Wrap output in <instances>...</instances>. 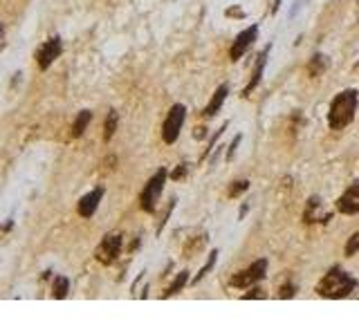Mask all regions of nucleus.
Returning a JSON list of instances; mask_svg holds the SVG:
<instances>
[{"label": "nucleus", "mask_w": 359, "mask_h": 336, "mask_svg": "<svg viewBox=\"0 0 359 336\" xmlns=\"http://www.w3.org/2000/svg\"><path fill=\"white\" fill-rule=\"evenodd\" d=\"M186 285H189V271H180L178 276H175V280L171 282V287L164 291V296H162V298H171V296H175L178 291L184 289Z\"/></svg>", "instance_id": "nucleus-16"}, {"label": "nucleus", "mask_w": 359, "mask_h": 336, "mask_svg": "<svg viewBox=\"0 0 359 336\" xmlns=\"http://www.w3.org/2000/svg\"><path fill=\"white\" fill-rule=\"evenodd\" d=\"M0 38H3V27H0Z\"/></svg>", "instance_id": "nucleus-30"}, {"label": "nucleus", "mask_w": 359, "mask_h": 336, "mask_svg": "<svg viewBox=\"0 0 359 336\" xmlns=\"http://www.w3.org/2000/svg\"><path fill=\"white\" fill-rule=\"evenodd\" d=\"M328 65H330V61H328V56H323V54H314L312 59H310V63H308V74L310 76H321L325 70H328Z\"/></svg>", "instance_id": "nucleus-15"}, {"label": "nucleus", "mask_w": 359, "mask_h": 336, "mask_svg": "<svg viewBox=\"0 0 359 336\" xmlns=\"http://www.w3.org/2000/svg\"><path fill=\"white\" fill-rule=\"evenodd\" d=\"M296 294V285H292V282H287V285L281 287V291H279V296L281 298H292V296Z\"/></svg>", "instance_id": "nucleus-26"}, {"label": "nucleus", "mask_w": 359, "mask_h": 336, "mask_svg": "<svg viewBox=\"0 0 359 336\" xmlns=\"http://www.w3.org/2000/svg\"><path fill=\"white\" fill-rule=\"evenodd\" d=\"M184 119H186V108L182 103H175L173 108L169 110L164 119V126H162V139L166 143H175L180 137V130L184 126Z\"/></svg>", "instance_id": "nucleus-5"}, {"label": "nucleus", "mask_w": 359, "mask_h": 336, "mask_svg": "<svg viewBox=\"0 0 359 336\" xmlns=\"http://www.w3.org/2000/svg\"><path fill=\"white\" fill-rule=\"evenodd\" d=\"M61 52H63V43H61V38L59 36L47 38V41L36 50V63H38V67H41V70H47V67H50L61 56Z\"/></svg>", "instance_id": "nucleus-7"}, {"label": "nucleus", "mask_w": 359, "mask_h": 336, "mask_svg": "<svg viewBox=\"0 0 359 336\" xmlns=\"http://www.w3.org/2000/svg\"><path fill=\"white\" fill-rule=\"evenodd\" d=\"M247 189H250V182H247V180H241V182H231V186H229V198H238V195H243V193H245V191Z\"/></svg>", "instance_id": "nucleus-20"}, {"label": "nucleus", "mask_w": 359, "mask_h": 336, "mask_svg": "<svg viewBox=\"0 0 359 336\" xmlns=\"http://www.w3.org/2000/svg\"><path fill=\"white\" fill-rule=\"evenodd\" d=\"M241 141H243V134L238 132L236 137L231 139V143H229V150H227V161H231V159H233V155H236V148L241 146Z\"/></svg>", "instance_id": "nucleus-24"}, {"label": "nucleus", "mask_w": 359, "mask_h": 336, "mask_svg": "<svg viewBox=\"0 0 359 336\" xmlns=\"http://www.w3.org/2000/svg\"><path fill=\"white\" fill-rule=\"evenodd\" d=\"M281 3H283V0H276V3H274V7H272V14H276V12H279V7H281Z\"/></svg>", "instance_id": "nucleus-29"}, {"label": "nucleus", "mask_w": 359, "mask_h": 336, "mask_svg": "<svg viewBox=\"0 0 359 336\" xmlns=\"http://www.w3.org/2000/svg\"><path fill=\"white\" fill-rule=\"evenodd\" d=\"M265 289H263V287H256V285H254V287H250V291H247V294L245 296H243V298H245V300H252V298H265Z\"/></svg>", "instance_id": "nucleus-25"}, {"label": "nucleus", "mask_w": 359, "mask_h": 336, "mask_svg": "<svg viewBox=\"0 0 359 336\" xmlns=\"http://www.w3.org/2000/svg\"><path fill=\"white\" fill-rule=\"evenodd\" d=\"M227 94H229V85L222 83V85H220V88L213 92V97H211V101L207 103V108L202 110V117H204V119L215 117V114L220 112V108H222V103H224V99H227Z\"/></svg>", "instance_id": "nucleus-13"}, {"label": "nucleus", "mask_w": 359, "mask_h": 336, "mask_svg": "<svg viewBox=\"0 0 359 336\" xmlns=\"http://www.w3.org/2000/svg\"><path fill=\"white\" fill-rule=\"evenodd\" d=\"M90 121H92V112H90V110H81V112L76 114L74 123H72V137L74 139L83 137V132H85V128L90 126Z\"/></svg>", "instance_id": "nucleus-14"}, {"label": "nucleus", "mask_w": 359, "mask_h": 336, "mask_svg": "<svg viewBox=\"0 0 359 336\" xmlns=\"http://www.w3.org/2000/svg\"><path fill=\"white\" fill-rule=\"evenodd\" d=\"M101 198H103V189H94V191H90L88 195H83V198L79 200V204H76V211H79L81 218H92Z\"/></svg>", "instance_id": "nucleus-12"}, {"label": "nucleus", "mask_w": 359, "mask_h": 336, "mask_svg": "<svg viewBox=\"0 0 359 336\" xmlns=\"http://www.w3.org/2000/svg\"><path fill=\"white\" fill-rule=\"evenodd\" d=\"M355 289H357V280L348 271H343V269H339V267H332L321 280L317 282V294L321 296V298L339 300V298L350 296Z\"/></svg>", "instance_id": "nucleus-1"}, {"label": "nucleus", "mask_w": 359, "mask_h": 336, "mask_svg": "<svg viewBox=\"0 0 359 336\" xmlns=\"http://www.w3.org/2000/svg\"><path fill=\"white\" fill-rule=\"evenodd\" d=\"M117 123H119V114L117 110H110L108 117H106V123H103V141H110L117 132Z\"/></svg>", "instance_id": "nucleus-18"}, {"label": "nucleus", "mask_w": 359, "mask_h": 336, "mask_svg": "<svg viewBox=\"0 0 359 336\" xmlns=\"http://www.w3.org/2000/svg\"><path fill=\"white\" fill-rule=\"evenodd\" d=\"M270 50H272V45H267L265 50L261 52V56H258V61H256V67H254V72H252L250 83H247L245 90H243V97H250L254 90L258 88V83H261V79H263V72H265V65H267V56H270Z\"/></svg>", "instance_id": "nucleus-11"}, {"label": "nucleus", "mask_w": 359, "mask_h": 336, "mask_svg": "<svg viewBox=\"0 0 359 336\" xmlns=\"http://www.w3.org/2000/svg\"><path fill=\"white\" fill-rule=\"evenodd\" d=\"M166 177H169L166 168H160V171H157L155 175H153L151 180L146 182V186H144V191H142V195H140V206H142V211H146V213H153V211H155L157 200H160L162 191H164Z\"/></svg>", "instance_id": "nucleus-3"}, {"label": "nucleus", "mask_w": 359, "mask_h": 336, "mask_svg": "<svg viewBox=\"0 0 359 336\" xmlns=\"http://www.w3.org/2000/svg\"><path fill=\"white\" fill-rule=\"evenodd\" d=\"M227 126H229V123H222V128H220V130L215 132L211 139H209V146L204 148V152H202V157H200V161H202V159H207V157H209V155H211V152H213V148H215V141H218V139L222 137V132L227 130Z\"/></svg>", "instance_id": "nucleus-21"}, {"label": "nucleus", "mask_w": 359, "mask_h": 336, "mask_svg": "<svg viewBox=\"0 0 359 336\" xmlns=\"http://www.w3.org/2000/svg\"><path fill=\"white\" fill-rule=\"evenodd\" d=\"M256 38H258V25H252V27H247L245 32H241L236 36V41H233L231 50H229V59H231V61L243 59V56L247 54V50L254 45V41H256Z\"/></svg>", "instance_id": "nucleus-8"}, {"label": "nucleus", "mask_w": 359, "mask_h": 336, "mask_svg": "<svg viewBox=\"0 0 359 336\" xmlns=\"http://www.w3.org/2000/svg\"><path fill=\"white\" fill-rule=\"evenodd\" d=\"M337 211L343 215H357L359 213V182L348 186L337 200Z\"/></svg>", "instance_id": "nucleus-9"}, {"label": "nucleus", "mask_w": 359, "mask_h": 336, "mask_svg": "<svg viewBox=\"0 0 359 336\" xmlns=\"http://www.w3.org/2000/svg\"><path fill=\"white\" fill-rule=\"evenodd\" d=\"M357 90H343L332 99L328 110V126L332 130H343L346 126H350L357 112Z\"/></svg>", "instance_id": "nucleus-2"}, {"label": "nucleus", "mask_w": 359, "mask_h": 336, "mask_svg": "<svg viewBox=\"0 0 359 336\" xmlns=\"http://www.w3.org/2000/svg\"><path fill=\"white\" fill-rule=\"evenodd\" d=\"M215 256H218V251H211V253H209V260H207V265H204V267H202V269H200V271H198V276L193 278V282H200V280H202L204 276H207L209 271H211V269H213V265H215Z\"/></svg>", "instance_id": "nucleus-22"}, {"label": "nucleus", "mask_w": 359, "mask_h": 336, "mask_svg": "<svg viewBox=\"0 0 359 336\" xmlns=\"http://www.w3.org/2000/svg\"><path fill=\"white\" fill-rule=\"evenodd\" d=\"M355 253H359V231L352 233L350 238H348L346 247H343V256H346V258H352Z\"/></svg>", "instance_id": "nucleus-19"}, {"label": "nucleus", "mask_w": 359, "mask_h": 336, "mask_svg": "<svg viewBox=\"0 0 359 336\" xmlns=\"http://www.w3.org/2000/svg\"><path fill=\"white\" fill-rule=\"evenodd\" d=\"M227 16H229V18H245L247 14L243 12V9H238V7H229V9H227Z\"/></svg>", "instance_id": "nucleus-27"}, {"label": "nucleus", "mask_w": 359, "mask_h": 336, "mask_svg": "<svg viewBox=\"0 0 359 336\" xmlns=\"http://www.w3.org/2000/svg\"><path fill=\"white\" fill-rule=\"evenodd\" d=\"M186 173H189V164H178L175 171L169 173V177H171V180H175V182H180L182 177H186Z\"/></svg>", "instance_id": "nucleus-23"}, {"label": "nucleus", "mask_w": 359, "mask_h": 336, "mask_svg": "<svg viewBox=\"0 0 359 336\" xmlns=\"http://www.w3.org/2000/svg\"><path fill=\"white\" fill-rule=\"evenodd\" d=\"M265 276H267V260H265V258H261V260L252 262L245 271L236 273V276L229 280V285H231L233 289H247V287L258 285V282H261Z\"/></svg>", "instance_id": "nucleus-4"}, {"label": "nucleus", "mask_w": 359, "mask_h": 336, "mask_svg": "<svg viewBox=\"0 0 359 336\" xmlns=\"http://www.w3.org/2000/svg\"><path fill=\"white\" fill-rule=\"evenodd\" d=\"M330 220H332V213H323V202L319 198H310L308 209H305V213H303V222L305 224H314V222L328 224Z\"/></svg>", "instance_id": "nucleus-10"}, {"label": "nucleus", "mask_w": 359, "mask_h": 336, "mask_svg": "<svg viewBox=\"0 0 359 336\" xmlns=\"http://www.w3.org/2000/svg\"><path fill=\"white\" fill-rule=\"evenodd\" d=\"M193 137L198 139V141H200V139H207V128H204V126H198V128L193 130Z\"/></svg>", "instance_id": "nucleus-28"}, {"label": "nucleus", "mask_w": 359, "mask_h": 336, "mask_svg": "<svg viewBox=\"0 0 359 336\" xmlns=\"http://www.w3.org/2000/svg\"><path fill=\"white\" fill-rule=\"evenodd\" d=\"M68 291H70V280L65 276H56L54 282H52V296L63 300L65 296H68Z\"/></svg>", "instance_id": "nucleus-17"}, {"label": "nucleus", "mask_w": 359, "mask_h": 336, "mask_svg": "<svg viewBox=\"0 0 359 336\" xmlns=\"http://www.w3.org/2000/svg\"><path fill=\"white\" fill-rule=\"evenodd\" d=\"M122 247H124V240L119 233H108L103 235L101 244L97 247V260L101 265H112L117 260V256L122 253Z\"/></svg>", "instance_id": "nucleus-6"}]
</instances>
